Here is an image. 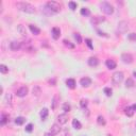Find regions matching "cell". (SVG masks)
Returning <instances> with one entry per match:
<instances>
[{
    "label": "cell",
    "instance_id": "obj_1",
    "mask_svg": "<svg viewBox=\"0 0 136 136\" xmlns=\"http://www.w3.org/2000/svg\"><path fill=\"white\" fill-rule=\"evenodd\" d=\"M15 6H16V8H17L19 11L25 12V13H28V14H33V13H35V11H36L35 7L32 6V4L29 3V2L19 1V2H16Z\"/></svg>",
    "mask_w": 136,
    "mask_h": 136
},
{
    "label": "cell",
    "instance_id": "obj_2",
    "mask_svg": "<svg viewBox=\"0 0 136 136\" xmlns=\"http://www.w3.org/2000/svg\"><path fill=\"white\" fill-rule=\"evenodd\" d=\"M45 6L47 7V9L52 14H57V13H59L61 11V6L57 1H48V2H46V4H45Z\"/></svg>",
    "mask_w": 136,
    "mask_h": 136
},
{
    "label": "cell",
    "instance_id": "obj_3",
    "mask_svg": "<svg viewBox=\"0 0 136 136\" xmlns=\"http://www.w3.org/2000/svg\"><path fill=\"white\" fill-rule=\"evenodd\" d=\"M100 10L104 13V14H107V15H111L114 13V8L111 3L106 2V1H103L100 3Z\"/></svg>",
    "mask_w": 136,
    "mask_h": 136
},
{
    "label": "cell",
    "instance_id": "obj_4",
    "mask_svg": "<svg viewBox=\"0 0 136 136\" xmlns=\"http://www.w3.org/2000/svg\"><path fill=\"white\" fill-rule=\"evenodd\" d=\"M123 78H124V74L122 71H116L112 76V83L114 85H119L123 81Z\"/></svg>",
    "mask_w": 136,
    "mask_h": 136
},
{
    "label": "cell",
    "instance_id": "obj_5",
    "mask_svg": "<svg viewBox=\"0 0 136 136\" xmlns=\"http://www.w3.org/2000/svg\"><path fill=\"white\" fill-rule=\"evenodd\" d=\"M128 29H129V22L128 21H125V20H122V21H119V24H118V27H117V31L119 32V33H125L126 31H128Z\"/></svg>",
    "mask_w": 136,
    "mask_h": 136
},
{
    "label": "cell",
    "instance_id": "obj_6",
    "mask_svg": "<svg viewBox=\"0 0 136 136\" xmlns=\"http://www.w3.org/2000/svg\"><path fill=\"white\" fill-rule=\"evenodd\" d=\"M22 47V43L18 41V40H13L10 43V49L12 51H18L20 48Z\"/></svg>",
    "mask_w": 136,
    "mask_h": 136
},
{
    "label": "cell",
    "instance_id": "obj_7",
    "mask_svg": "<svg viewBox=\"0 0 136 136\" xmlns=\"http://www.w3.org/2000/svg\"><path fill=\"white\" fill-rule=\"evenodd\" d=\"M28 92H29V89L27 86H21L20 88L17 89V92H16V96L19 97V98H22V97H26L28 95Z\"/></svg>",
    "mask_w": 136,
    "mask_h": 136
},
{
    "label": "cell",
    "instance_id": "obj_8",
    "mask_svg": "<svg viewBox=\"0 0 136 136\" xmlns=\"http://www.w3.org/2000/svg\"><path fill=\"white\" fill-rule=\"evenodd\" d=\"M121 60H122V62L125 63V64H131V63L133 62V57H132L131 53L125 52V53H122V54H121Z\"/></svg>",
    "mask_w": 136,
    "mask_h": 136
},
{
    "label": "cell",
    "instance_id": "obj_9",
    "mask_svg": "<svg viewBox=\"0 0 136 136\" xmlns=\"http://www.w3.org/2000/svg\"><path fill=\"white\" fill-rule=\"evenodd\" d=\"M80 84L82 85V87H88L89 85H92V79L88 77H84L80 80Z\"/></svg>",
    "mask_w": 136,
    "mask_h": 136
},
{
    "label": "cell",
    "instance_id": "obj_10",
    "mask_svg": "<svg viewBox=\"0 0 136 136\" xmlns=\"http://www.w3.org/2000/svg\"><path fill=\"white\" fill-rule=\"evenodd\" d=\"M60 132H61V126H60V124H57V123L52 124V126L50 128V131H49V133H51L52 135H57Z\"/></svg>",
    "mask_w": 136,
    "mask_h": 136
},
{
    "label": "cell",
    "instance_id": "obj_11",
    "mask_svg": "<svg viewBox=\"0 0 136 136\" xmlns=\"http://www.w3.org/2000/svg\"><path fill=\"white\" fill-rule=\"evenodd\" d=\"M88 65L92 66V67L98 66V65H99V60H98V58H96V57H90V58L88 59Z\"/></svg>",
    "mask_w": 136,
    "mask_h": 136
},
{
    "label": "cell",
    "instance_id": "obj_12",
    "mask_svg": "<svg viewBox=\"0 0 136 136\" xmlns=\"http://www.w3.org/2000/svg\"><path fill=\"white\" fill-rule=\"evenodd\" d=\"M58 121L60 124H65L67 121H68V115L65 113V114H61L58 116Z\"/></svg>",
    "mask_w": 136,
    "mask_h": 136
},
{
    "label": "cell",
    "instance_id": "obj_13",
    "mask_svg": "<svg viewBox=\"0 0 136 136\" xmlns=\"http://www.w3.org/2000/svg\"><path fill=\"white\" fill-rule=\"evenodd\" d=\"M104 20H105V18L102 17V16H95V17H93L92 19H90V22H92L93 25H99L100 22H102Z\"/></svg>",
    "mask_w": 136,
    "mask_h": 136
},
{
    "label": "cell",
    "instance_id": "obj_14",
    "mask_svg": "<svg viewBox=\"0 0 136 136\" xmlns=\"http://www.w3.org/2000/svg\"><path fill=\"white\" fill-rule=\"evenodd\" d=\"M32 94H33V96H35V97H39L40 94H41V88H40V86L34 85V87H33V89H32Z\"/></svg>",
    "mask_w": 136,
    "mask_h": 136
},
{
    "label": "cell",
    "instance_id": "obj_15",
    "mask_svg": "<svg viewBox=\"0 0 136 136\" xmlns=\"http://www.w3.org/2000/svg\"><path fill=\"white\" fill-rule=\"evenodd\" d=\"M9 118H10V116L8 114L2 113L1 114V119H0V123H1V125H6L9 122Z\"/></svg>",
    "mask_w": 136,
    "mask_h": 136
},
{
    "label": "cell",
    "instance_id": "obj_16",
    "mask_svg": "<svg viewBox=\"0 0 136 136\" xmlns=\"http://www.w3.org/2000/svg\"><path fill=\"white\" fill-rule=\"evenodd\" d=\"M4 105L6 106H12V95L11 94H7L6 97H4Z\"/></svg>",
    "mask_w": 136,
    "mask_h": 136
},
{
    "label": "cell",
    "instance_id": "obj_17",
    "mask_svg": "<svg viewBox=\"0 0 136 136\" xmlns=\"http://www.w3.org/2000/svg\"><path fill=\"white\" fill-rule=\"evenodd\" d=\"M60 35H61V30H60V28H58V27L52 28V37H53L54 39H58V38L60 37Z\"/></svg>",
    "mask_w": 136,
    "mask_h": 136
},
{
    "label": "cell",
    "instance_id": "obj_18",
    "mask_svg": "<svg viewBox=\"0 0 136 136\" xmlns=\"http://www.w3.org/2000/svg\"><path fill=\"white\" fill-rule=\"evenodd\" d=\"M105 65H106V67H107L109 69H115L116 66H117V64H116V62H115L114 60H106Z\"/></svg>",
    "mask_w": 136,
    "mask_h": 136
},
{
    "label": "cell",
    "instance_id": "obj_19",
    "mask_svg": "<svg viewBox=\"0 0 136 136\" xmlns=\"http://www.w3.org/2000/svg\"><path fill=\"white\" fill-rule=\"evenodd\" d=\"M29 29L31 30V32L34 34V35H38L40 33V29L38 27H36L35 25H29Z\"/></svg>",
    "mask_w": 136,
    "mask_h": 136
},
{
    "label": "cell",
    "instance_id": "obj_20",
    "mask_svg": "<svg viewBox=\"0 0 136 136\" xmlns=\"http://www.w3.org/2000/svg\"><path fill=\"white\" fill-rule=\"evenodd\" d=\"M59 101H60V98H59V96H58V95H55V96L53 97V99H52V103H51V109H52L53 111L57 109Z\"/></svg>",
    "mask_w": 136,
    "mask_h": 136
},
{
    "label": "cell",
    "instance_id": "obj_21",
    "mask_svg": "<svg viewBox=\"0 0 136 136\" xmlns=\"http://www.w3.org/2000/svg\"><path fill=\"white\" fill-rule=\"evenodd\" d=\"M48 113H49V111H48L47 109H43V110L40 111L39 115H40V118H41V120H46V118L48 117Z\"/></svg>",
    "mask_w": 136,
    "mask_h": 136
},
{
    "label": "cell",
    "instance_id": "obj_22",
    "mask_svg": "<svg viewBox=\"0 0 136 136\" xmlns=\"http://www.w3.org/2000/svg\"><path fill=\"white\" fill-rule=\"evenodd\" d=\"M66 85H67L69 88L73 89V88L76 87V81H74L73 79H67V80H66Z\"/></svg>",
    "mask_w": 136,
    "mask_h": 136
},
{
    "label": "cell",
    "instance_id": "obj_23",
    "mask_svg": "<svg viewBox=\"0 0 136 136\" xmlns=\"http://www.w3.org/2000/svg\"><path fill=\"white\" fill-rule=\"evenodd\" d=\"M17 31L22 35V36H27V31H26V28L22 26V25H18L17 26Z\"/></svg>",
    "mask_w": 136,
    "mask_h": 136
},
{
    "label": "cell",
    "instance_id": "obj_24",
    "mask_svg": "<svg viewBox=\"0 0 136 136\" xmlns=\"http://www.w3.org/2000/svg\"><path fill=\"white\" fill-rule=\"evenodd\" d=\"M124 113H125V115H126L128 117H132L133 114H134V110H133L132 106H128V107L124 109Z\"/></svg>",
    "mask_w": 136,
    "mask_h": 136
},
{
    "label": "cell",
    "instance_id": "obj_25",
    "mask_svg": "<svg viewBox=\"0 0 136 136\" xmlns=\"http://www.w3.org/2000/svg\"><path fill=\"white\" fill-rule=\"evenodd\" d=\"M72 126H73L76 130H80V129L82 128V124H81V122H80L79 120L73 119V120H72Z\"/></svg>",
    "mask_w": 136,
    "mask_h": 136
},
{
    "label": "cell",
    "instance_id": "obj_26",
    "mask_svg": "<svg viewBox=\"0 0 136 136\" xmlns=\"http://www.w3.org/2000/svg\"><path fill=\"white\" fill-rule=\"evenodd\" d=\"M97 122H98V124L99 125H105V119H104V117L103 116H98V118H97Z\"/></svg>",
    "mask_w": 136,
    "mask_h": 136
},
{
    "label": "cell",
    "instance_id": "obj_27",
    "mask_svg": "<svg viewBox=\"0 0 136 136\" xmlns=\"http://www.w3.org/2000/svg\"><path fill=\"white\" fill-rule=\"evenodd\" d=\"M81 15H83V16H89V15H90L89 9H87V8H82V9H81Z\"/></svg>",
    "mask_w": 136,
    "mask_h": 136
},
{
    "label": "cell",
    "instance_id": "obj_28",
    "mask_svg": "<svg viewBox=\"0 0 136 136\" xmlns=\"http://www.w3.org/2000/svg\"><path fill=\"white\" fill-rule=\"evenodd\" d=\"M25 121H26V119H25L24 117H17V118L15 119V123H16V124H18V125L24 124V123H25Z\"/></svg>",
    "mask_w": 136,
    "mask_h": 136
},
{
    "label": "cell",
    "instance_id": "obj_29",
    "mask_svg": "<svg viewBox=\"0 0 136 136\" xmlns=\"http://www.w3.org/2000/svg\"><path fill=\"white\" fill-rule=\"evenodd\" d=\"M0 72H1V73H8V72H9L8 66H6L4 64H1V65H0Z\"/></svg>",
    "mask_w": 136,
    "mask_h": 136
},
{
    "label": "cell",
    "instance_id": "obj_30",
    "mask_svg": "<svg viewBox=\"0 0 136 136\" xmlns=\"http://www.w3.org/2000/svg\"><path fill=\"white\" fill-rule=\"evenodd\" d=\"M68 6H69V9H70L71 11H74V10L77 9V7H78L77 2H74V1H69V2H68Z\"/></svg>",
    "mask_w": 136,
    "mask_h": 136
},
{
    "label": "cell",
    "instance_id": "obj_31",
    "mask_svg": "<svg viewBox=\"0 0 136 136\" xmlns=\"http://www.w3.org/2000/svg\"><path fill=\"white\" fill-rule=\"evenodd\" d=\"M70 110H71L70 105H69L68 103H64V105H63V111H64L65 113H69V112H70Z\"/></svg>",
    "mask_w": 136,
    "mask_h": 136
},
{
    "label": "cell",
    "instance_id": "obj_32",
    "mask_svg": "<svg viewBox=\"0 0 136 136\" xmlns=\"http://www.w3.org/2000/svg\"><path fill=\"white\" fill-rule=\"evenodd\" d=\"M74 39L77 40L78 44H82V37L79 33H74Z\"/></svg>",
    "mask_w": 136,
    "mask_h": 136
},
{
    "label": "cell",
    "instance_id": "obj_33",
    "mask_svg": "<svg viewBox=\"0 0 136 136\" xmlns=\"http://www.w3.org/2000/svg\"><path fill=\"white\" fill-rule=\"evenodd\" d=\"M112 93H113V92H112V89H111L110 87H105V88H104V94H105L107 97H111V96H112Z\"/></svg>",
    "mask_w": 136,
    "mask_h": 136
},
{
    "label": "cell",
    "instance_id": "obj_34",
    "mask_svg": "<svg viewBox=\"0 0 136 136\" xmlns=\"http://www.w3.org/2000/svg\"><path fill=\"white\" fill-rule=\"evenodd\" d=\"M134 85V81L132 79H128L125 82V87H132Z\"/></svg>",
    "mask_w": 136,
    "mask_h": 136
},
{
    "label": "cell",
    "instance_id": "obj_35",
    "mask_svg": "<svg viewBox=\"0 0 136 136\" xmlns=\"http://www.w3.org/2000/svg\"><path fill=\"white\" fill-rule=\"evenodd\" d=\"M87 104H88V101H87L86 99H82V100L80 101V105H81V107H83V109H85V107L87 106Z\"/></svg>",
    "mask_w": 136,
    "mask_h": 136
},
{
    "label": "cell",
    "instance_id": "obj_36",
    "mask_svg": "<svg viewBox=\"0 0 136 136\" xmlns=\"http://www.w3.org/2000/svg\"><path fill=\"white\" fill-rule=\"evenodd\" d=\"M63 43H64L65 46L69 47V48H73V47H74L73 45H72V44H70V41H69V40H67V39H64V40H63Z\"/></svg>",
    "mask_w": 136,
    "mask_h": 136
},
{
    "label": "cell",
    "instance_id": "obj_37",
    "mask_svg": "<svg viewBox=\"0 0 136 136\" xmlns=\"http://www.w3.org/2000/svg\"><path fill=\"white\" fill-rule=\"evenodd\" d=\"M25 129H26V131H27V132H29V133H30V132H32V130H33V124H32V123H29V124H27V125H26V128H25Z\"/></svg>",
    "mask_w": 136,
    "mask_h": 136
},
{
    "label": "cell",
    "instance_id": "obj_38",
    "mask_svg": "<svg viewBox=\"0 0 136 136\" xmlns=\"http://www.w3.org/2000/svg\"><path fill=\"white\" fill-rule=\"evenodd\" d=\"M128 38L130 40H136V33H130L128 35Z\"/></svg>",
    "mask_w": 136,
    "mask_h": 136
},
{
    "label": "cell",
    "instance_id": "obj_39",
    "mask_svg": "<svg viewBox=\"0 0 136 136\" xmlns=\"http://www.w3.org/2000/svg\"><path fill=\"white\" fill-rule=\"evenodd\" d=\"M85 41H86L87 46H88L90 49H93V48H94V47H93V45H92V40H90L89 38H86V39H85Z\"/></svg>",
    "mask_w": 136,
    "mask_h": 136
},
{
    "label": "cell",
    "instance_id": "obj_40",
    "mask_svg": "<svg viewBox=\"0 0 136 136\" xmlns=\"http://www.w3.org/2000/svg\"><path fill=\"white\" fill-rule=\"evenodd\" d=\"M98 33H99V35H100V36H102V35H103V36H107V35H106L105 33H103V32H101L100 30H98Z\"/></svg>",
    "mask_w": 136,
    "mask_h": 136
},
{
    "label": "cell",
    "instance_id": "obj_41",
    "mask_svg": "<svg viewBox=\"0 0 136 136\" xmlns=\"http://www.w3.org/2000/svg\"><path fill=\"white\" fill-rule=\"evenodd\" d=\"M132 107H133L134 112H136V104H133V105H132Z\"/></svg>",
    "mask_w": 136,
    "mask_h": 136
},
{
    "label": "cell",
    "instance_id": "obj_42",
    "mask_svg": "<svg viewBox=\"0 0 136 136\" xmlns=\"http://www.w3.org/2000/svg\"><path fill=\"white\" fill-rule=\"evenodd\" d=\"M44 136H52V134H51V133H46Z\"/></svg>",
    "mask_w": 136,
    "mask_h": 136
},
{
    "label": "cell",
    "instance_id": "obj_43",
    "mask_svg": "<svg viewBox=\"0 0 136 136\" xmlns=\"http://www.w3.org/2000/svg\"><path fill=\"white\" fill-rule=\"evenodd\" d=\"M133 76H134V77H135V78H136V71H135V72H134V73H133Z\"/></svg>",
    "mask_w": 136,
    "mask_h": 136
}]
</instances>
